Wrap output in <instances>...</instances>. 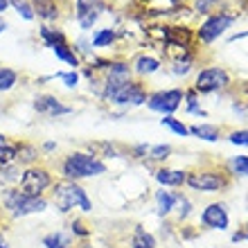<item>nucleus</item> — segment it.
<instances>
[{
    "label": "nucleus",
    "instance_id": "1",
    "mask_svg": "<svg viewBox=\"0 0 248 248\" xmlns=\"http://www.w3.org/2000/svg\"><path fill=\"white\" fill-rule=\"evenodd\" d=\"M106 171V165L99 160L97 156L91 154H81L75 151L63 160V174L68 181H79V178H91V176H99Z\"/></svg>",
    "mask_w": 248,
    "mask_h": 248
},
{
    "label": "nucleus",
    "instance_id": "2",
    "mask_svg": "<svg viewBox=\"0 0 248 248\" xmlns=\"http://www.w3.org/2000/svg\"><path fill=\"white\" fill-rule=\"evenodd\" d=\"M54 205L59 212H70L75 208H81L84 212H91V199L75 181H63L54 187Z\"/></svg>",
    "mask_w": 248,
    "mask_h": 248
},
{
    "label": "nucleus",
    "instance_id": "3",
    "mask_svg": "<svg viewBox=\"0 0 248 248\" xmlns=\"http://www.w3.org/2000/svg\"><path fill=\"white\" fill-rule=\"evenodd\" d=\"M5 205L7 210H12L14 217H25L34 215V212H43L47 208V201L43 196H30L20 189H12L5 194Z\"/></svg>",
    "mask_w": 248,
    "mask_h": 248
},
{
    "label": "nucleus",
    "instance_id": "4",
    "mask_svg": "<svg viewBox=\"0 0 248 248\" xmlns=\"http://www.w3.org/2000/svg\"><path fill=\"white\" fill-rule=\"evenodd\" d=\"M106 99H111L113 104H131V106H140V104H147V91H144L140 84L136 81H126V84L113 88L111 93L104 95Z\"/></svg>",
    "mask_w": 248,
    "mask_h": 248
},
{
    "label": "nucleus",
    "instance_id": "5",
    "mask_svg": "<svg viewBox=\"0 0 248 248\" xmlns=\"http://www.w3.org/2000/svg\"><path fill=\"white\" fill-rule=\"evenodd\" d=\"M185 93L181 88H171V91H160V93H154L149 95L147 99V106L151 111L156 113H163V115H171L174 111H178V106L183 102Z\"/></svg>",
    "mask_w": 248,
    "mask_h": 248
},
{
    "label": "nucleus",
    "instance_id": "6",
    "mask_svg": "<svg viewBox=\"0 0 248 248\" xmlns=\"http://www.w3.org/2000/svg\"><path fill=\"white\" fill-rule=\"evenodd\" d=\"M185 183L196 192H217V189L228 187V178L219 171H192L187 174Z\"/></svg>",
    "mask_w": 248,
    "mask_h": 248
},
{
    "label": "nucleus",
    "instance_id": "7",
    "mask_svg": "<svg viewBox=\"0 0 248 248\" xmlns=\"http://www.w3.org/2000/svg\"><path fill=\"white\" fill-rule=\"evenodd\" d=\"M228 84H230V77L223 68H203V70L196 75L194 88L199 93H215V91L226 88Z\"/></svg>",
    "mask_w": 248,
    "mask_h": 248
},
{
    "label": "nucleus",
    "instance_id": "8",
    "mask_svg": "<svg viewBox=\"0 0 248 248\" xmlns=\"http://www.w3.org/2000/svg\"><path fill=\"white\" fill-rule=\"evenodd\" d=\"M232 23H235V16H230V14H212L205 23H201V27H199L196 34H199V39H201L203 43H212V41L219 39Z\"/></svg>",
    "mask_w": 248,
    "mask_h": 248
},
{
    "label": "nucleus",
    "instance_id": "9",
    "mask_svg": "<svg viewBox=\"0 0 248 248\" xmlns=\"http://www.w3.org/2000/svg\"><path fill=\"white\" fill-rule=\"evenodd\" d=\"M52 178L47 174V170H41V167H32L27 170L20 178V192H25L30 196H41V192L46 187H50Z\"/></svg>",
    "mask_w": 248,
    "mask_h": 248
},
{
    "label": "nucleus",
    "instance_id": "10",
    "mask_svg": "<svg viewBox=\"0 0 248 248\" xmlns=\"http://www.w3.org/2000/svg\"><path fill=\"white\" fill-rule=\"evenodd\" d=\"M104 9L102 0H77V20L84 30H91L99 18V12Z\"/></svg>",
    "mask_w": 248,
    "mask_h": 248
},
{
    "label": "nucleus",
    "instance_id": "11",
    "mask_svg": "<svg viewBox=\"0 0 248 248\" xmlns=\"http://www.w3.org/2000/svg\"><path fill=\"white\" fill-rule=\"evenodd\" d=\"M201 221L205 228H212V230H226L228 228V210L223 208L221 203H210L208 208L203 210L201 215Z\"/></svg>",
    "mask_w": 248,
    "mask_h": 248
},
{
    "label": "nucleus",
    "instance_id": "12",
    "mask_svg": "<svg viewBox=\"0 0 248 248\" xmlns=\"http://www.w3.org/2000/svg\"><path fill=\"white\" fill-rule=\"evenodd\" d=\"M34 108L39 113H46V115H68V113L72 111L70 106L61 104L57 97H52V95H43V97H36V102H34Z\"/></svg>",
    "mask_w": 248,
    "mask_h": 248
},
{
    "label": "nucleus",
    "instance_id": "13",
    "mask_svg": "<svg viewBox=\"0 0 248 248\" xmlns=\"http://www.w3.org/2000/svg\"><path fill=\"white\" fill-rule=\"evenodd\" d=\"M185 178H187V174L183 170H158L156 171V181L160 185H165V187H178V185L185 183Z\"/></svg>",
    "mask_w": 248,
    "mask_h": 248
},
{
    "label": "nucleus",
    "instance_id": "14",
    "mask_svg": "<svg viewBox=\"0 0 248 248\" xmlns=\"http://www.w3.org/2000/svg\"><path fill=\"white\" fill-rule=\"evenodd\" d=\"M187 131L192 136L201 138V140H208V142H217L219 136H221L219 126H215V124H194V126H189Z\"/></svg>",
    "mask_w": 248,
    "mask_h": 248
},
{
    "label": "nucleus",
    "instance_id": "15",
    "mask_svg": "<svg viewBox=\"0 0 248 248\" xmlns=\"http://www.w3.org/2000/svg\"><path fill=\"white\" fill-rule=\"evenodd\" d=\"M34 12L46 20H57L59 18V7L57 0H34Z\"/></svg>",
    "mask_w": 248,
    "mask_h": 248
},
{
    "label": "nucleus",
    "instance_id": "16",
    "mask_svg": "<svg viewBox=\"0 0 248 248\" xmlns=\"http://www.w3.org/2000/svg\"><path fill=\"white\" fill-rule=\"evenodd\" d=\"M133 68H136L138 75H151V72H158V70H160V61L154 59V57H147V54H142V57H138V59H136Z\"/></svg>",
    "mask_w": 248,
    "mask_h": 248
},
{
    "label": "nucleus",
    "instance_id": "17",
    "mask_svg": "<svg viewBox=\"0 0 248 248\" xmlns=\"http://www.w3.org/2000/svg\"><path fill=\"white\" fill-rule=\"evenodd\" d=\"M156 201H158V212L160 215H167L170 210H174V205L178 203V196L171 194V192H165V189H160L156 194Z\"/></svg>",
    "mask_w": 248,
    "mask_h": 248
},
{
    "label": "nucleus",
    "instance_id": "18",
    "mask_svg": "<svg viewBox=\"0 0 248 248\" xmlns=\"http://www.w3.org/2000/svg\"><path fill=\"white\" fill-rule=\"evenodd\" d=\"M133 248H156V239L142 228V226H138L136 232H133Z\"/></svg>",
    "mask_w": 248,
    "mask_h": 248
},
{
    "label": "nucleus",
    "instance_id": "19",
    "mask_svg": "<svg viewBox=\"0 0 248 248\" xmlns=\"http://www.w3.org/2000/svg\"><path fill=\"white\" fill-rule=\"evenodd\" d=\"M41 39L46 41L50 47H54V46H63L65 43V36H63V32H59V30H50V27H43L41 30Z\"/></svg>",
    "mask_w": 248,
    "mask_h": 248
},
{
    "label": "nucleus",
    "instance_id": "20",
    "mask_svg": "<svg viewBox=\"0 0 248 248\" xmlns=\"http://www.w3.org/2000/svg\"><path fill=\"white\" fill-rule=\"evenodd\" d=\"M43 246H47V248H72L70 239H68L63 232H52V235L43 237Z\"/></svg>",
    "mask_w": 248,
    "mask_h": 248
},
{
    "label": "nucleus",
    "instance_id": "21",
    "mask_svg": "<svg viewBox=\"0 0 248 248\" xmlns=\"http://www.w3.org/2000/svg\"><path fill=\"white\" fill-rule=\"evenodd\" d=\"M52 52L57 54V57H59L61 61H65L68 65H79L77 54L72 52V50H70L68 46H65V43H63V46H54V47H52Z\"/></svg>",
    "mask_w": 248,
    "mask_h": 248
},
{
    "label": "nucleus",
    "instance_id": "22",
    "mask_svg": "<svg viewBox=\"0 0 248 248\" xmlns=\"http://www.w3.org/2000/svg\"><path fill=\"white\" fill-rule=\"evenodd\" d=\"M113 41H115V32H113L111 27H106V30H99V32L93 36V46L104 47V46H111Z\"/></svg>",
    "mask_w": 248,
    "mask_h": 248
},
{
    "label": "nucleus",
    "instance_id": "23",
    "mask_svg": "<svg viewBox=\"0 0 248 248\" xmlns=\"http://www.w3.org/2000/svg\"><path fill=\"white\" fill-rule=\"evenodd\" d=\"M36 158H39V151H36V147H30V144H20V147H18V156H16V160H20L23 165L34 163Z\"/></svg>",
    "mask_w": 248,
    "mask_h": 248
},
{
    "label": "nucleus",
    "instance_id": "24",
    "mask_svg": "<svg viewBox=\"0 0 248 248\" xmlns=\"http://www.w3.org/2000/svg\"><path fill=\"white\" fill-rule=\"evenodd\" d=\"M18 156V147L16 144H2L0 147V165L5 167V165H12Z\"/></svg>",
    "mask_w": 248,
    "mask_h": 248
},
{
    "label": "nucleus",
    "instance_id": "25",
    "mask_svg": "<svg viewBox=\"0 0 248 248\" xmlns=\"http://www.w3.org/2000/svg\"><path fill=\"white\" fill-rule=\"evenodd\" d=\"M171 154V147L170 144H156V147H149L144 156L149 158V160H165V158Z\"/></svg>",
    "mask_w": 248,
    "mask_h": 248
},
{
    "label": "nucleus",
    "instance_id": "26",
    "mask_svg": "<svg viewBox=\"0 0 248 248\" xmlns=\"http://www.w3.org/2000/svg\"><path fill=\"white\" fill-rule=\"evenodd\" d=\"M160 122H163V126L171 129L174 133H178V136H187V133H189L187 126H185L183 122H178V120L174 118V115H163V120H160Z\"/></svg>",
    "mask_w": 248,
    "mask_h": 248
},
{
    "label": "nucleus",
    "instance_id": "27",
    "mask_svg": "<svg viewBox=\"0 0 248 248\" xmlns=\"http://www.w3.org/2000/svg\"><path fill=\"white\" fill-rule=\"evenodd\" d=\"M16 84V72L9 68H0V91H9Z\"/></svg>",
    "mask_w": 248,
    "mask_h": 248
},
{
    "label": "nucleus",
    "instance_id": "28",
    "mask_svg": "<svg viewBox=\"0 0 248 248\" xmlns=\"http://www.w3.org/2000/svg\"><path fill=\"white\" fill-rule=\"evenodd\" d=\"M230 167L239 176H248V156H235L230 160Z\"/></svg>",
    "mask_w": 248,
    "mask_h": 248
},
{
    "label": "nucleus",
    "instance_id": "29",
    "mask_svg": "<svg viewBox=\"0 0 248 248\" xmlns=\"http://www.w3.org/2000/svg\"><path fill=\"white\" fill-rule=\"evenodd\" d=\"M16 9H18V14L23 16V18H27V20H32L34 18V7L27 2V0H9Z\"/></svg>",
    "mask_w": 248,
    "mask_h": 248
},
{
    "label": "nucleus",
    "instance_id": "30",
    "mask_svg": "<svg viewBox=\"0 0 248 248\" xmlns=\"http://www.w3.org/2000/svg\"><path fill=\"white\" fill-rule=\"evenodd\" d=\"M228 140L237 147H248V131H232V133H228Z\"/></svg>",
    "mask_w": 248,
    "mask_h": 248
},
{
    "label": "nucleus",
    "instance_id": "31",
    "mask_svg": "<svg viewBox=\"0 0 248 248\" xmlns=\"http://www.w3.org/2000/svg\"><path fill=\"white\" fill-rule=\"evenodd\" d=\"M57 77H61V79H63V81H65V86H70V88H72V86H77V81H79V75H77V72H75V70H72V72H59Z\"/></svg>",
    "mask_w": 248,
    "mask_h": 248
},
{
    "label": "nucleus",
    "instance_id": "32",
    "mask_svg": "<svg viewBox=\"0 0 248 248\" xmlns=\"http://www.w3.org/2000/svg\"><path fill=\"white\" fill-rule=\"evenodd\" d=\"M189 68H192V61H178L176 63V68H174V72L176 75H185V72H189Z\"/></svg>",
    "mask_w": 248,
    "mask_h": 248
},
{
    "label": "nucleus",
    "instance_id": "33",
    "mask_svg": "<svg viewBox=\"0 0 248 248\" xmlns=\"http://www.w3.org/2000/svg\"><path fill=\"white\" fill-rule=\"evenodd\" d=\"M212 7V2L208 0H196L194 2V12H201V14H208V9Z\"/></svg>",
    "mask_w": 248,
    "mask_h": 248
},
{
    "label": "nucleus",
    "instance_id": "34",
    "mask_svg": "<svg viewBox=\"0 0 248 248\" xmlns=\"http://www.w3.org/2000/svg\"><path fill=\"white\" fill-rule=\"evenodd\" d=\"M72 232H77V235H81V237H88V235H91V232L84 228V223H81V221H75V223H72Z\"/></svg>",
    "mask_w": 248,
    "mask_h": 248
},
{
    "label": "nucleus",
    "instance_id": "35",
    "mask_svg": "<svg viewBox=\"0 0 248 248\" xmlns=\"http://www.w3.org/2000/svg\"><path fill=\"white\" fill-rule=\"evenodd\" d=\"M242 239H248V228L244 230V232H237V235H232V242H242Z\"/></svg>",
    "mask_w": 248,
    "mask_h": 248
},
{
    "label": "nucleus",
    "instance_id": "36",
    "mask_svg": "<svg viewBox=\"0 0 248 248\" xmlns=\"http://www.w3.org/2000/svg\"><path fill=\"white\" fill-rule=\"evenodd\" d=\"M7 5H9V0H0V12H5Z\"/></svg>",
    "mask_w": 248,
    "mask_h": 248
},
{
    "label": "nucleus",
    "instance_id": "37",
    "mask_svg": "<svg viewBox=\"0 0 248 248\" xmlns=\"http://www.w3.org/2000/svg\"><path fill=\"white\" fill-rule=\"evenodd\" d=\"M5 27H7V23H5V20H2V18H0V34L5 32Z\"/></svg>",
    "mask_w": 248,
    "mask_h": 248
},
{
    "label": "nucleus",
    "instance_id": "38",
    "mask_svg": "<svg viewBox=\"0 0 248 248\" xmlns=\"http://www.w3.org/2000/svg\"><path fill=\"white\" fill-rule=\"evenodd\" d=\"M54 149V142H46V151H52Z\"/></svg>",
    "mask_w": 248,
    "mask_h": 248
},
{
    "label": "nucleus",
    "instance_id": "39",
    "mask_svg": "<svg viewBox=\"0 0 248 248\" xmlns=\"http://www.w3.org/2000/svg\"><path fill=\"white\" fill-rule=\"evenodd\" d=\"M0 248H9V246H7V242L2 239V237H0Z\"/></svg>",
    "mask_w": 248,
    "mask_h": 248
},
{
    "label": "nucleus",
    "instance_id": "40",
    "mask_svg": "<svg viewBox=\"0 0 248 248\" xmlns=\"http://www.w3.org/2000/svg\"><path fill=\"white\" fill-rule=\"evenodd\" d=\"M2 144H7V140H5V136H0V147H2Z\"/></svg>",
    "mask_w": 248,
    "mask_h": 248
},
{
    "label": "nucleus",
    "instance_id": "41",
    "mask_svg": "<svg viewBox=\"0 0 248 248\" xmlns=\"http://www.w3.org/2000/svg\"><path fill=\"white\" fill-rule=\"evenodd\" d=\"M208 2H212V5H215V2H219V0H208Z\"/></svg>",
    "mask_w": 248,
    "mask_h": 248
}]
</instances>
